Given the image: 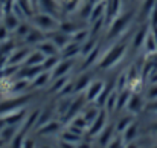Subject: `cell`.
Wrapping results in <instances>:
<instances>
[{
  "label": "cell",
  "mask_w": 157,
  "mask_h": 148,
  "mask_svg": "<svg viewBox=\"0 0 157 148\" xmlns=\"http://www.w3.org/2000/svg\"><path fill=\"white\" fill-rule=\"evenodd\" d=\"M125 50H127V43H117L116 46H113L105 53V56L102 58L99 67L101 69H108V67L114 66L116 63H119L122 60V56L125 55Z\"/></svg>",
  "instance_id": "1"
},
{
  "label": "cell",
  "mask_w": 157,
  "mask_h": 148,
  "mask_svg": "<svg viewBox=\"0 0 157 148\" xmlns=\"http://www.w3.org/2000/svg\"><path fill=\"white\" fill-rule=\"evenodd\" d=\"M32 21L37 26V29L44 31V32L46 31H53L58 26V21L53 18L52 14H37V15H34Z\"/></svg>",
  "instance_id": "2"
},
{
  "label": "cell",
  "mask_w": 157,
  "mask_h": 148,
  "mask_svg": "<svg viewBox=\"0 0 157 148\" xmlns=\"http://www.w3.org/2000/svg\"><path fill=\"white\" fill-rule=\"evenodd\" d=\"M131 15H133L131 12L124 14V15H117V17L113 20V23H111V28H110V32H108V38L121 35V34L125 31V28L128 26V23H130V20H131Z\"/></svg>",
  "instance_id": "3"
},
{
  "label": "cell",
  "mask_w": 157,
  "mask_h": 148,
  "mask_svg": "<svg viewBox=\"0 0 157 148\" xmlns=\"http://www.w3.org/2000/svg\"><path fill=\"white\" fill-rule=\"evenodd\" d=\"M102 89H104V83H101V81H92L89 84V87H87V93H86L87 99H90V101L98 99L101 96V93H102Z\"/></svg>",
  "instance_id": "4"
},
{
  "label": "cell",
  "mask_w": 157,
  "mask_h": 148,
  "mask_svg": "<svg viewBox=\"0 0 157 148\" xmlns=\"http://www.w3.org/2000/svg\"><path fill=\"white\" fill-rule=\"evenodd\" d=\"M72 69V60H63L56 64V67L53 69V78L58 80V78H63L69 73V70Z\"/></svg>",
  "instance_id": "5"
},
{
  "label": "cell",
  "mask_w": 157,
  "mask_h": 148,
  "mask_svg": "<svg viewBox=\"0 0 157 148\" xmlns=\"http://www.w3.org/2000/svg\"><path fill=\"white\" fill-rule=\"evenodd\" d=\"M28 49H20V50H15L14 53H9L8 56V66H17V64H21L26 61L28 58Z\"/></svg>",
  "instance_id": "6"
},
{
  "label": "cell",
  "mask_w": 157,
  "mask_h": 148,
  "mask_svg": "<svg viewBox=\"0 0 157 148\" xmlns=\"http://www.w3.org/2000/svg\"><path fill=\"white\" fill-rule=\"evenodd\" d=\"M37 50H40V52L44 53L46 56H53V55H56V52L59 49L53 45L51 40H43V41H40V43L37 45Z\"/></svg>",
  "instance_id": "7"
},
{
  "label": "cell",
  "mask_w": 157,
  "mask_h": 148,
  "mask_svg": "<svg viewBox=\"0 0 157 148\" xmlns=\"http://www.w3.org/2000/svg\"><path fill=\"white\" fill-rule=\"evenodd\" d=\"M44 60H46V55L41 53L40 50H35V52H31V53L28 55L25 64H26V66H41V64L44 63Z\"/></svg>",
  "instance_id": "8"
},
{
  "label": "cell",
  "mask_w": 157,
  "mask_h": 148,
  "mask_svg": "<svg viewBox=\"0 0 157 148\" xmlns=\"http://www.w3.org/2000/svg\"><path fill=\"white\" fill-rule=\"evenodd\" d=\"M147 35H148V28H147V26H144L140 31H137V32H136V35H134V38H133V46H134L136 49H139L140 46H144Z\"/></svg>",
  "instance_id": "9"
},
{
  "label": "cell",
  "mask_w": 157,
  "mask_h": 148,
  "mask_svg": "<svg viewBox=\"0 0 157 148\" xmlns=\"http://www.w3.org/2000/svg\"><path fill=\"white\" fill-rule=\"evenodd\" d=\"M26 38V43L28 45H32V43H40V41H43L44 38H43V32L40 31V29H31V32L25 37Z\"/></svg>",
  "instance_id": "10"
},
{
  "label": "cell",
  "mask_w": 157,
  "mask_h": 148,
  "mask_svg": "<svg viewBox=\"0 0 157 148\" xmlns=\"http://www.w3.org/2000/svg\"><path fill=\"white\" fill-rule=\"evenodd\" d=\"M144 48L148 53H157V41L153 35V32H148L147 38H145V43H144Z\"/></svg>",
  "instance_id": "11"
},
{
  "label": "cell",
  "mask_w": 157,
  "mask_h": 148,
  "mask_svg": "<svg viewBox=\"0 0 157 148\" xmlns=\"http://www.w3.org/2000/svg\"><path fill=\"white\" fill-rule=\"evenodd\" d=\"M51 41H52L58 49H64L67 45H70V40L67 38V35H63V34H55Z\"/></svg>",
  "instance_id": "12"
},
{
  "label": "cell",
  "mask_w": 157,
  "mask_h": 148,
  "mask_svg": "<svg viewBox=\"0 0 157 148\" xmlns=\"http://www.w3.org/2000/svg\"><path fill=\"white\" fill-rule=\"evenodd\" d=\"M104 122H105V113L98 115V116L95 118V121H93V125L90 127V134H96L98 131H101Z\"/></svg>",
  "instance_id": "13"
},
{
  "label": "cell",
  "mask_w": 157,
  "mask_h": 148,
  "mask_svg": "<svg viewBox=\"0 0 157 148\" xmlns=\"http://www.w3.org/2000/svg\"><path fill=\"white\" fill-rule=\"evenodd\" d=\"M127 107H128L130 111H139L142 108V99L139 98L137 95H133V96H130V99H128Z\"/></svg>",
  "instance_id": "14"
},
{
  "label": "cell",
  "mask_w": 157,
  "mask_h": 148,
  "mask_svg": "<svg viewBox=\"0 0 157 148\" xmlns=\"http://www.w3.org/2000/svg\"><path fill=\"white\" fill-rule=\"evenodd\" d=\"M64 52H63V58L64 60H70L73 55H76L78 52H81V48H79V45H67L66 48H64Z\"/></svg>",
  "instance_id": "15"
},
{
  "label": "cell",
  "mask_w": 157,
  "mask_h": 148,
  "mask_svg": "<svg viewBox=\"0 0 157 148\" xmlns=\"http://www.w3.org/2000/svg\"><path fill=\"white\" fill-rule=\"evenodd\" d=\"M38 5H40L43 9H46L48 12H51V14L58 9V3H56V0H40Z\"/></svg>",
  "instance_id": "16"
},
{
  "label": "cell",
  "mask_w": 157,
  "mask_h": 148,
  "mask_svg": "<svg viewBox=\"0 0 157 148\" xmlns=\"http://www.w3.org/2000/svg\"><path fill=\"white\" fill-rule=\"evenodd\" d=\"M3 25H5L9 31H12V29L15 31L17 26H18L20 23H18V20L14 17V14H6V15H5V23H3Z\"/></svg>",
  "instance_id": "17"
},
{
  "label": "cell",
  "mask_w": 157,
  "mask_h": 148,
  "mask_svg": "<svg viewBox=\"0 0 157 148\" xmlns=\"http://www.w3.org/2000/svg\"><path fill=\"white\" fill-rule=\"evenodd\" d=\"M49 75H51L49 70H44L43 73H38V75L34 78V86H38V87H40V86H44V84L49 81V78H51Z\"/></svg>",
  "instance_id": "18"
},
{
  "label": "cell",
  "mask_w": 157,
  "mask_h": 148,
  "mask_svg": "<svg viewBox=\"0 0 157 148\" xmlns=\"http://www.w3.org/2000/svg\"><path fill=\"white\" fill-rule=\"evenodd\" d=\"M58 63H59V60H58V56H56V55H53V56H46L44 63L41 64V66H43V70H49V69H55Z\"/></svg>",
  "instance_id": "19"
},
{
  "label": "cell",
  "mask_w": 157,
  "mask_h": 148,
  "mask_svg": "<svg viewBox=\"0 0 157 148\" xmlns=\"http://www.w3.org/2000/svg\"><path fill=\"white\" fill-rule=\"evenodd\" d=\"M157 5V0H145L144 2V6H142V15L147 17V15H151L154 6Z\"/></svg>",
  "instance_id": "20"
},
{
  "label": "cell",
  "mask_w": 157,
  "mask_h": 148,
  "mask_svg": "<svg viewBox=\"0 0 157 148\" xmlns=\"http://www.w3.org/2000/svg\"><path fill=\"white\" fill-rule=\"evenodd\" d=\"M89 81H90V80H89V76H87V75H84V76L76 83L75 90H76V92H79V90H82V89H87V87H89Z\"/></svg>",
  "instance_id": "21"
},
{
  "label": "cell",
  "mask_w": 157,
  "mask_h": 148,
  "mask_svg": "<svg viewBox=\"0 0 157 148\" xmlns=\"http://www.w3.org/2000/svg\"><path fill=\"white\" fill-rule=\"evenodd\" d=\"M136 131H137V127H136V124H131L127 130H125V141L128 142V141H131L133 138H134V134H136Z\"/></svg>",
  "instance_id": "22"
},
{
  "label": "cell",
  "mask_w": 157,
  "mask_h": 148,
  "mask_svg": "<svg viewBox=\"0 0 157 148\" xmlns=\"http://www.w3.org/2000/svg\"><path fill=\"white\" fill-rule=\"evenodd\" d=\"M66 83H67V80L66 78H58V81H56V84L52 87V92H61L64 87H66Z\"/></svg>",
  "instance_id": "23"
},
{
  "label": "cell",
  "mask_w": 157,
  "mask_h": 148,
  "mask_svg": "<svg viewBox=\"0 0 157 148\" xmlns=\"http://www.w3.org/2000/svg\"><path fill=\"white\" fill-rule=\"evenodd\" d=\"M15 31H17V34H18L20 37H26V35L31 32V28H29L28 25H18Z\"/></svg>",
  "instance_id": "24"
},
{
  "label": "cell",
  "mask_w": 157,
  "mask_h": 148,
  "mask_svg": "<svg viewBox=\"0 0 157 148\" xmlns=\"http://www.w3.org/2000/svg\"><path fill=\"white\" fill-rule=\"evenodd\" d=\"M119 8H121V0H113V2H111V8H110L108 14H111V15L116 18V14L119 12Z\"/></svg>",
  "instance_id": "25"
},
{
  "label": "cell",
  "mask_w": 157,
  "mask_h": 148,
  "mask_svg": "<svg viewBox=\"0 0 157 148\" xmlns=\"http://www.w3.org/2000/svg\"><path fill=\"white\" fill-rule=\"evenodd\" d=\"M130 125H131V118L121 119V122H119V125H117V130H119V131H125Z\"/></svg>",
  "instance_id": "26"
},
{
  "label": "cell",
  "mask_w": 157,
  "mask_h": 148,
  "mask_svg": "<svg viewBox=\"0 0 157 148\" xmlns=\"http://www.w3.org/2000/svg\"><path fill=\"white\" fill-rule=\"evenodd\" d=\"M127 99H130V93H128V92L122 93V95L117 98V108H121L124 104H128V101H127Z\"/></svg>",
  "instance_id": "27"
},
{
  "label": "cell",
  "mask_w": 157,
  "mask_h": 148,
  "mask_svg": "<svg viewBox=\"0 0 157 148\" xmlns=\"http://www.w3.org/2000/svg\"><path fill=\"white\" fill-rule=\"evenodd\" d=\"M55 130H58V124L56 122H49V124H46L44 128H41V133H49V131H55Z\"/></svg>",
  "instance_id": "28"
},
{
  "label": "cell",
  "mask_w": 157,
  "mask_h": 148,
  "mask_svg": "<svg viewBox=\"0 0 157 148\" xmlns=\"http://www.w3.org/2000/svg\"><path fill=\"white\" fill-rule=\"evenodd\" d=\"M8 35H9V29L3 25H0V41H6V38H8Z\"/></svg>",
  "instance_id": "29"
},
{
  "label": "cell",
  "mask_w": 157,
  "mask_h": 148,
  "mask_svg": "<svg viewBox=\"0 0 157 148\" xmlns=\"http://www.w3.org/2000/svg\"><path fill=\"white\" fill-rule=\"evenodd\" d=\"M59 26H61V32H73V31H76L75 26L70 25V23H61Z\"/></svg>",
  "instance_id": "30"
},
{
  "label": "cell",
  "mask_w": 157,
  "mask_h": 148,
  "mask_svg": "<svg viewBox=\"0 0 157 148\" xmlns=\"http://www.w3.org/2000/svg\"><path fill=\"white\" fill-rule=\"evenodd\" d=\"M66 142H72V144H75V142H78L79 141V138L78 136H73V134H70V133H66V136L63 138Z\"/></svg>",
  "instance_id": "31"
},
{
  "label": "cell",
  "mask_w": 157,
  "mask_h": 148,
  "mask_svg": "<svg viewBox=\"0 0 157 148\" xmlns=\"http://www.w3.org/2000/svg\"><path fill=\"white\" fill-rule=\"evenodd\" d=\"M148 99H151V101H156L157 99V86H154V87L150 89V92H148Z\"/></svg>",
  "instance_id": "32"
},
{
  "label": "cell",
  "mask_w": 157,
  "mask_h": 148,
  "mask_svg": "<svg viewBox=\"0 0 157 148\" xmlns=\"http://www.w3.org/2000/svg\"><path fill=\"white\" fill-rule=\"evenodd\" d=\"M108 148H122V141H121V139H114V141H111L110 145H108Z\"/></svg>",
  "instance_id": "33"
},
{
  "label": "cell",
  "mask_w": 157,
  "mask_h": 148,
  "mask_svg": "<svg viewBox=\"0 0 157 148\" xmlns=\"http://www.w3.org/2000/svg\"><path fill=\"white\" fill-rule=\"evenodd\" d=\"M150 83L151 84H157V69H153V72L150 73Z\"/></svg>",
  "instance_id": "34"
},
{
  "label": "cell",
  "mask_w": 157,
  "mask_h": 148,
  "mask_svg": "<svg viewBox=\"0 0 157 148\" xmlns=\"http://www.w3.org/2000/svg\"><path fill=\"white\" fill-rule=\"evenodd\" d=\"M110 133H111V130H110V128H107V130L104 131V136H102V144H105V142H107V139H110V138H108V136H110Z\"/></svg>",
  "instance_id": "35"
},
{
  "label": "cell",
  "mask_w": 157,
  "mask_h": 148,
  "mask_svg": "<svg viewBox=\"0 0 157 148\" xmlns=\"http://www.w3.org/2000/svg\"><path fill=\"white\" fill-rule=\"evenodd\" d=\"M34 147V144H32V141H26L25 144H23V148H32Z\"/></svg>",
  "instance_id": "36"
},
{
  "label": "cell",
  "mask_w": 157,
  "mask_h": 148,
  "mask_svg": "<svg viewBox=\"0 0 157 148\" xmlns=\"http://www.w3.org/2000/svg\"><path fill=\"white\" fill-rule=\"evenodd\" d=\"M38 2H40V0H29V3H31V6H32V9H34V8H35V6L38 5Z\"/></svg>",
  "instance_id": "37"
},
{
  "label": "cell",
  "mask_w": 157,
  "mask_h": 148,
  "mask_svg": "<svg viewBox=\"0 0 157 148\" xmlns=\"http://www.w3.org/2000/svg\"><path fill=\"white\" fill-rule=\"evenodd\" d=\"M151 108H153V110H157V99H156V101H154V104L151 105Z\"/></svg>",
  "instance_id": "38"
},
{
  "label": "cell",
  "mask_w": 157,
  "mask_h": 148,
  "mask_svg": "<svg viewBox=\"0 0 157 148\" xmlns=\"http://www.w3.org/2000/svg\"><path fill=\"white\" fill-rule=\"evenodd\" d=\"M2 130H3V121L0 119V131H2Z\"/></svg>",
  "instance_id": "39"
},
{
  "label": "cell",
  "mask_w": 157,
  "mask_h": 148,
  "mask_svg": "<svg viewBox=\"0 0 157 148\" xmlns=\"http://www.w3.org/2000/svg\"><path fill=\"white\" fill-rule=\"evenodd\" d=\"M128 148H136V147H134V145H130V147H128Z\"/></svg>",
  "instance_id": "40"
},
{
  "label": "cell",
  "mask_w": 157,
  "mask_h": 148,
  "mask_svg": "<svg viewBox=\"0 0 157 148\" xmlns=\"http://www.w3.org/2000/svg\"><path fill=\"white\" fill-rule=\"evenodd\" d=\"M154 130H156V131H157V125H156V127H154Z\"/></svg>",
  "instance_id": "41"
},
{
  "label": "cell",
  "mask_w": 157,
  "mask_h": 148,
  "mask_svg": "<svg viewBox=\"0 0 157 148\" xmlns=\"http://www.w3.org/2000/svg\"><path fill=\"white\" fill-rule=\"evenodd\" d=\"M43 148H48V147H43Z\"/></svg>",
  "instance_id": "42"
},
{
  "label": "cell",
  "mask_w": 157,
  "mask_h": 148,
  "mask_svg": "<svg viewBox=\"0 0 157 148\" xmlns=\"http://www.w3.org/2000/svg\"><path fill=\"white\" fill-rule=\"evenodd\" d=\"M0 145H2V142H0Z\"/></svg>",
  "instance_id": "43"
}]
</instances>
